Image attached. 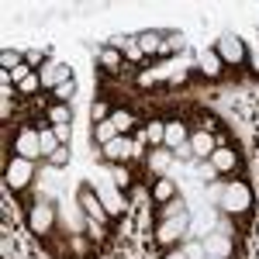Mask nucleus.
I'll return each instance as SVG.
<instances>
[{
    "instance_id": "11",
    "label": "nucleus",
    "mask_w": 259,
    "mask_h": 259,
    "mask_svg": "<svg viewBox=\"0 0 259 259\" xmlns=\"http://www.w3.org/2000/svg\"><path fill=\"white\" fill-rule=\"evenodd\" d=\"M204 256H214V259H225L232 252V242L225 239V235H204Z\"/></svg>"
},
{
    "instance_id": "20",
    "label": "nucleus",
    "mask_w": 259,
    "mask_h": 259,
    "mask_svg": "<svg viewBox=\"0 0 259 259\" xmlns=\"http://www.w3.org/2000/svg\"><path fill=\"white\" fill-rule=\"evenodd\" d=\"M145 139H149V142H156V145H159V142H166V124L152 121V124L145 128Z\"/></svg>"
},
{
    "instance_id": "17",
    "label": "nucleus",
    "mask_w": 259,
    "mask_h": 259,
    "mask_svg": "<svg viewBox=\"0 0 259 259\" xmlns=\"http://www.w3.org/2000/svg\"><path fill=\"white\" fill-rule=\"evenodd\" d=\"M100 66H104V69H121V52L114 49V45L100 49Z\"/></svg>"
},
{
    "instance_id": "1",
    "label": "nucleus",
    "mask_w": 259,
    "mask_h": 259,
    "mask_svg": "<svg viewBox=\"0 0 259 259\" xmlns=\"http://www.w3.org/2000/svg\"><path fill=\"white\" fill-rule=\"evenodd\" d=\"M107 177H111L107 169L97 173V197L107 207V214H121V190L114 187V180H107Z\"/></svg>"
},
{
    "instance_id": "3",
    "label": "nucleus",
    "mask_w": 259,
    "mask_h": 259,
    "mask_svg": "<svg viewBox=\"0 0 259 259\" xmlns=\"http://www.w3.org/2000/svg\"><path fill=\"white\" fill-rule=\"evenodd\" d=\"M218 59L221 62H232V66L245 62V45H242V38H235V35L218 38Z\"/></svg>"
},
{
    "instance_id": "21",
    "label": "nucleus",
    "mask_w": 259,
    "mask_h": 259,
    "mask_svg": "<svg viewBox=\"0 0 259 259\" xmlns=\"http://www.w3.org/2000/svg\"><path fill=\"white\" fill-rule=\"evenodd\" d=\"M139 49H142V52H159V49H162L159 35H139Z\"/></svg>"
},
{
    "instance_id": "36",
    "label": "nucleus",
    "mask_w": 259,
    "mask_h": 259,
    "mask_svg": "<svg viewBox=\"0 0 259 259\" xmlns=\"http://www.w3.org/2000/svg\"><path fill=\"white\" fill-rule=\"evenodd\" d=\"M252 69L259 73V41H256V49H252Z\"/></svg>"
},
{
    "instance_id": "22",
    "label": "nucleus",
    "mask_w": 259,
    "mask_h": 259,
    "mask_svg": "<svg viewBox=\"0 0 259 259\" xmlns=\"http://www.w3.org/2000/svg\"><path fill=\"white\" fill-rule=\"evenodd\" d=\"M49 121H52V124H69V107H66V104H56V107L49 111Z\"/></svg>"
},
{
    "instance_id": "27",
    "label": "nucleus",
    "mask_w": 259,
    "mask_h": 259,
    "mask_svg": "<svg viewBox=\"0 0 259 259\" xmlns=\"http://www.w3.org/2000/svg\"><path fill=\"white\" fill-rule=\"evenodd\" d=\"M90 114H94V121H97V124H100V121H111V111H107V104H100V100L94 104V111H90Z\"/></svg>"
},
{
    "instance_id": "4",
    "label": "nucleus",
    "mask_w": 259,
    "mask_h": 259,
    "mask_svg": "<svg viewBox=\"0 0 259 259\" xmlns=\"http://www.w3.org/2000/svg\"><path fill=\"white\" fill-rule=\"evenodd\" d=\"M28 180H31V159H11V166H7V187H14V190H21V187H28Z\"/></svg>"
},
{
    "instance_id": "28",
    "label": "nucleus",
    "mask_w": 259,
    "mask_h": 259,
    "mask_svg": "<svg viewBox=\"0 0 259 259\" xmlns=\"http://www.w3.org/2000/svg\"><path fill=\"white\" fill-rule=\"evenodd\" d=\"M52 166H62V162H69V145H62V149H56V156H52Z\"/></svg>"
},
{
    "instance_id": "34",
    "label": "nucleus",
    "mask_w": 259,
    "mask_h": 259,
    "mask_svg": "<svg viewBox=\"0 0 259 259\" xmlns=\"http://www.w3.org/2000/svg\"><path fill=\"white\" fill-rule=\"evenodd\" d=\"M35 87H38V76H28V80L21 83V90H24V94H31V90H35Z\"/></svg>"
},
{
    "instance_id": "31",
    "label": "nucleus",
    "mask_w": 259,
    "mask_h": 259,
    "mask_svg": "<svg viewBox=\"0 0 259 259\" xmlns=\"http://www.w3.org/2000/svg\"><path fill=\"white\" fill-rule=\"evenodd\" d=\"M183 252H187V259H204V245H187Z\"/></svg>"
},
{
    "instance_id": "16",
    "label": "nucleus",
    "mask_w": 259,
    "mask_h": 259,
    "mask_svg": "<svg viewBox=\"0 0 259 259\" xmlns=\"http://www.w3.org/2000/svg\"><path fill=\"white\" fill-rule=\"evenodd\" d=\"M38 139H41V156H45V159H52L56 149H62L59 139H56V132H38Z\"/></svg>"
},
{
    "instance_id": "35",
    "label": "nucleus",
    "mask_w": 259,
    "mask_h": 259,
    "mask_svg": "<svg viewBox=\"0 0 259 259\" xmlns=\"http://www.w3.org/2000/svg\"><path fill=\"white\" fill-rule=\"evenodd\" d=\"M173 152H177L180 159H187V156H190V152H194V149H190V142H183V145H180V149H173Z\"/></svg>"
},
{
    "instance_id": "32",
    "label": "nucleus",
    "mask_w": 259,
    "mask_h": 259,
    "mask_svg": "<svg viewBox=\"0 0 259 259\" xmlns=\"http://www.w3.org/2000/svg\"><path fill=\"white\" fill-rule=\"evenodd\" d=\"M166 162H169V152H156V156H152V166H156V169H166Z\"/></svg>"
},
{
    "instance_id": "24",
    "label": "nucleus",
    "mask_w": 259,
    "mask_h": 259,
    "mask_svg": "<svg viewBox=\"0 0 259 259\" xmlns=\"http://www.w3.org/2000/svg\"><path fill=\"white\" fill-rule=\"evenodd\" d=\"M0 66H7V69H18V66H21V52H11V49H7V52L0 56Z\"/></svg>"
},
{
    "instance_id": "25",
    "label": "nucleus",
    "mask_w": 259,
    "mask_h": 259,
    "mask_svg": "<svg viewBox=\"0 0 259 259\" xmlns=\"http://www.w3.org/2000/svg\"><path fill=\"white\" fill-rule=\"evenodd\" d=\"M156 197H159V200H169V197H173V180H169V177L159 180V187H156Z\"/></svg>"
},
{
    "instance_id": "12",
    "label": "nucleus",
    "mask_w": 259,
    "mask_h": 259,
    "mask_svg": "<svg viewBox=\"0 0 259 259\" xmlns=\"http://www.w3.org/2000/svg\"><path fill=\"white\" fill-rule=\"evenodd\" d=\"M197 62H200V69H204L207 76H221V59H218V52L200 49V52H197Z\"/></svg>"
},
{
    "instance_id": "10",
    "label": "nucleus",
    "mask_w": 259,
    "mask_h": 259,
    "mask_svg": "<svg viewBox=\"0 0 259 259\" xmlns=\"http://www.w3.org/2000/svg\"><path fill=\"white\" fill-rule=\"evenodd\" d=\"M66 80H73V76H69V66L49 62V66L41 69V83H45V87H52V90H56V87H62Z\"/></svg>"
},
{
    "instance_id": "9",
    "label": "nucleus",
    "mask_w": 259,
    "mask_h": 259,
    "mask_svg": "<svg viewBox=\"0 0 259 259\" xmlns=\"http://www.w3.org/2000/svg\"><path fill=\"white\" fill-rule=\"evenodd\" d=\"M183 232H187V214H180L177 221L169 218V221H162V228H159V242L162 245H173Z\"/></svg>"
},
{
    "instance_id": "26",
    "label": "nucleus",
    "mask_w": 259,
    "mask_h": 259,
    "mask_svg": "<svg viewBox=\"0 0 259 259\" xmlns=\"http://www.w3.org/2000/svg\"><path fill=\"white\" fill-rule=\"evenodd\" d=\"M73 94H76V83H73V80H66L62 87H56V97H59V100H69Z\"/></svg>"
},
{
    "instance_id": "2",
    "label": "nucleus",
    "mask_w": 259,
    "mask_h": 259,
    "mask_svg": "<svg viewBox=\"0 0 259 259\" xmlns=\"http://www.w3.org/2000/svg\"><path fill=\"white\" fill-rule=\"evenodd\" d=\"M221 200H225V204H221L225 211L239 214V211H245V207L252 204V194H249V187H245V183H232V187H225Z\"/></svg>"
},
{
    "instance_id": "18",
    "label": "nucleus",
    "mask_w": 259,
    "mask_h": 259,
    "mask_svg": "<svg viewBox=\"0 0 259 259\" xmlns=\"http://www.w3.org/2000/svg\"><path fill=\"white\" fill-rule=\"evenodd\" d=\"M111 124L118 128V135H121V132H128V128L135 124V118H132L128 111H114V114H111Z\"/></svg>"
},
{
    "instance_id": "19",
    "label": "nucleus",
    "mask_w": 259,
    "mask_h": 259,
    "mask_svg": "<svg viewBox=\"0 0 259 259\" xmlns=\"http://www.w3.org/2000/svg\"><path fill=\"white\" fill-rule=\"evenodd\" d=\"M114 139H118V128H114L111 121H100V124H97V142L107 145V142H114Z\"/></svg>"
},
{
    "instance_id": "30",
    "label": "nucleus",
    "mask_w": 259,
    "mask_h": 259,
    "mask_svg": "<svg viewBox=\"0 0 259 259\" xmlns=\"http://www.w3.org/2000/svg\"><path fill=\"white\" fill-rule=\"evenodd\" d=\"M200 180H214L218 177V169H214V162H204V166H200V173H197Z\"/></svg>"
},
{
    "instance_id": "8",
    "label": "nucleus",
    "mask_w": 259,
    "mask_h": 259,
    "mask_svg": "<svg viewBox=\"0 0 259 259\" xmlns=\"http://www.w3.org/2000/svg\"><path fill=\"white\" fill-rule=\"evenodd\" d=\"M80 204H83V211H87V218H94L97 225L111 218V214H107V207L100 204V197H97V194H90V190H83V194H80Z\"/></svg>"
},
{
    "instance_id": "5",
    "label": "nucleus",
    "mask_w": 259,
    "mask_h": 259,
    "mask_svg": "<svg viewBox=\"0 0 259 259\" xmlns=\"http://www.w3.org/2000/svg\"><path fill=\"white\" fill-rule=\"evenodd\" d=\"M52 221H56V211H52V204H35V207H31V214H28V225H31V232H49V228H52Z\"/></svg>"
},
{
    "instance_id": "29",
    "label": "nucleus",
    "mask_w": 259,
    "mask_h": 259,
    "mask_svg": "<svg viewBox=\"0 0 259 259\" xmlns=\"http://www.w3.org/2000/svg\"><path fill=\"white\" fill-rule=\"evenodd\" d=\"M28 76H31V69H28L24 62H21L18 69H11V80H18V83H24V80H28Z\"/></svg>"
},
{
    "instance_id": "37",
    "label": "nucleus",
    "mask_w": 259,
    "mask_h": 259,
    "mask_svg": "<svg viewBox=\"0 0 259 259\" xmlns=\"http://www.w3.org/2000/svg\"><path fill=\"white\" fill-rule=\"evenodd\" d=\"M162 259H187V252H166Z\"/></svg>"
},
{
    "instance_id": "38",
    "label": "nucleus",
    "mask_w": 259,
    "mask_h": 259,
    "mask_svg": "<svg viewBox=\"0 0 259 259\" xmlns=\"http://www.w3.org/2000/svg\"><path fill=\"white\" fill-rule=\"evenodd\" d=\"M207 259H214V256H207Z\"/></svg>"
},
{
    "instance_id": "23",
    "label": "nucleus",
    "mask_w": 259,
    "mask_h": 259,
    "mask_svg": "<svg viewBox=\"0 0 259 259\" xmlns=\"http://www.w3.org/2000/svg\"><path fill=\"white\" fill-rule=\"evenodd\" d=\"M52 132H56L59 145H69V139H73V128H69V124H52Z\"/></svg>"
},
{
    "instance_id": "6",
    "label": "nucleus",
    "mask_w": 259,
    "mask_h": 259,
    "mask_svg": "<svg viewBox=\"0 0 259 259\" xmlns=\"http://www.w3.org/2000/svg\"><path fill=\"white\" fill-rule=\"evenodd\" d=\"M18 156L21 159H38L41 156V139H38V132H31V128H24L18 135Z\"/></svg>"
},
{
    "instance_id": "13",
    "label": "nucleus",
    "mask_w": 259,
    "mask_h": 259,
    "mask_svg": "<svg viewBox=\"0 0 259 259\" xmlns=\"http://www.w3.org/2000/svg\"><path fill=\"white\" fill-rule=\"evenodd\" d=\"M190 149H194V156L204 159V156H211V152H214V139H211L207 132H197V135L190 139Z\"/></svg>"
},
{
    "instance_id": "7",
    "label": "nucleus",
    "mask_w": 259,
    "mask_h": 259,
    "mask_svg": "<svg viewBox=\"0 0 259 259\" xmlns=\"http://www.w3.org/2000/svg\"><path fill=\"white\" fill-rule=\"evenodd\" d=\"M135 152H139V145L132 139H121V135L104 145V156H107V159H128V156H135Z\"/></svg>"
},
{
    "instance_id": "33",
    "label": "nucleus",
    "mask_w": 259,
    "mask_h": 259,
    "mask_svg": "<svg viewBox=\"0 0 259 259\" xmlns=\"http://www.w3.org/2000/svg\"><path fill=\"white\" fill-rule=\"evenodd\" d=\"M111 180H114V187H128V173H124V169H114Z\"/></svg>"
},
{
    "instance_id": "15",
    "label": "nucleus",
    "mask_w": 259,
    "mask_h": 259,
    "mask_svg": "<svg viewBox=\"0 0 259 259\" xmlns=\"http://www.w3.org/2000/svg\"><path fill=\"white\" fill-rule=\"evenodd\" d=\"M211 162H214V169H235V152H232V149H214V152H211Z\"/></svg>"
},
{
    "instance_id": "14",
    "label": "nucleus",
    "mask_w": 259,
    "mask_h": 259,
    "mask_svg": "<svg viewBox=\"0 0 259 259\" xmlns=\"http://www.w3.org/2000/svg\"><path fill=\"white\" fill-rule=\"evenodd\" d=\"M183 142H187V128H183L180 121H169V124H166V145H169V149H180Z\"/></svg>"
}]
</instances>
